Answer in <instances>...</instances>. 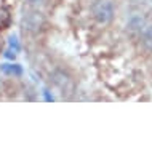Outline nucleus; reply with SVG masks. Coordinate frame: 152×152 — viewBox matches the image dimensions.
<instances>
[{
  "instance_id": "obj_1",
  "label": "nucleus",
  "mask_w": 152,
  "mask_h": 152,
  "mask_svg": "<svg viewBox=\"0 0 152 152\" xmlns=\"http://www.w3.org/2000/svg\"><path fill=\"white\" fill-rule=\"evenodd\" d=\"M45 26V16L39 8H29L21 16V27L27 34H37Z\"/></svg>"
},
{
  "instance_id": "obj_2",
  "label": "nucleus",
  "mask_w": 152,
  "mask_h": 152,
  "mask_svg": "<svg viewBox=\"0 0 152 152\" xmlns=\"http://www.w3.org/2000/svg\"><path fill=\"white\" fill-rule=\"evenodd\" d=\"M53 85L59 90V93L63 94L64 98L72 96V93L75 91V83H74V79L69 75L67 72L64 71H55L51 74V79Z\"/></svg>"
},
{
  "instance_id": "obj_3",
  "label": "nucleus",
  "mask_w": 152,
  "mask_h": 152,
  "mask_svg": "<svg viewBox=\"0 0 152 152\" xmlns=\"http://www.w3.org/2000/svg\"><path fill=\"white\" fill-rule=\"evenodd\" d=\"M91 15L98 23L107 24L114 18V5L109 0H96L91 5Z\"/></svg>"
},
{
  "instance_id": "obj_4",
  "label": "nucleus",
  "mask_w": 152,
  "mask_h": 152,
  "mask_svg": "<svg viewBox=\"0 0 152 152\" xmlns=\"http://www.w3.org/2000/svg\"><path fill=\"white\" fill-rule=\"evenodd\" d=\"M0 72L10 77H19L23 75V67L16 63H3L0 64Z\"/></svg>"
},
{
  "instance_id": "obj_5",
  "label": "nucleus",
  "mask_w": 152,
  "mask_h": 152,
  "mask_svg": "<svg viewBox=\"0 0 152 152\" xmlns=\"http://www.w3.org/2000/svg\"><path fill=\"white\" fill-rule=\"evenodd\" d=\"M8 48H10L11 51H15L16 55L21 51V43H19V39L16 35H10V37H8Z\"/></svg>"
},
{
  "instance_id": "obj_6",
  "label": "nucleus",
  "mask_w": 152,
  "mask_h": 152,
  "mask_svg": "<svg viewBox=\"0 0 152 152\" xmlns=\"http://www.w3.org/2000/svg\"><path fill=\"white\" fill-rule=\"evenodd\" d=\"M45 3V0H26L27 8H40Z\"/></svg>"
},
{
  "instance_id": "obj_7",
  "label": "nucleus",
  "mask_w": 152,
  "mask_h": 152,
  "mask_svg": "<svg viewBox=\"0 0 152 152\" xmlns=\"http://www.w3.org/2000/svg\"><path fill=\"white\" fill-rule=\"evenodd\" d=\"M43 99L47 102H53V101H55V96H53V93L50 91V90H43Z\"/></svg>"
},
{
  "instance_id": "obj_8",
  "label": "nucleus",
  "mask_w": 152,
  "mask_h": 152,
  "mask_svg": "<svg viewBox=\"0 0 152 152\" xmlns=\"http://www.w3.org/2000/svg\"><path fill=\"white\" fill-rule=\"evenodd\" d=\"M3 58H5V59H10V61H13V59L16 58V53H15V51H11L10 48H7L5 53H3Z\"/></svg>"
}]
</instances>
